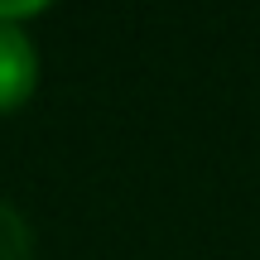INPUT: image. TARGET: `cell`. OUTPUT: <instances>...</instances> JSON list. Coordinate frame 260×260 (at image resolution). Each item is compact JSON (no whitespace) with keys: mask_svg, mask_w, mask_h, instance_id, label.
<instances>
[{"mask_svg":"<svg viewBox=\"0 0 260 260\" xmlns=\"http://www.w3.org/2000/svg\"><path fill=\"white\" fill-rule=\"evenodd\" d=\"M34 77H39L34 39H29L15 19H0V111L24 102V96L34 92Z\"/></svg>","mask_w":260,"mask_h":260,"instance_id":"cell-1","label":"cell"},{"mask_svg":"<svg viewBox=\"0 0 260 260\" xmlns=\"http://www.w3.org/2000/svg\"><path fill=\"white\" fill-rule=\"evenodd\" d=\"M0 260H34V236L29 222L0 198Z\"/></svg>","mask_w":260,"mask_h":260,"instance_id":"cell-2","label":"cell"},{"mask_svg":"<svg viewBox=\"0 0 260 260\" xmlns=\"http://www.w3.org/2000/svg\"><path fill=\"white\" fill-rule=\"evenodd\" d=\"M44 0H0V19H19V15H29V10H39Z\"/></svg>","mask_w":260,"mask_h":260,"instance_id":"cell-3","label":"cell"}]
</instances>
